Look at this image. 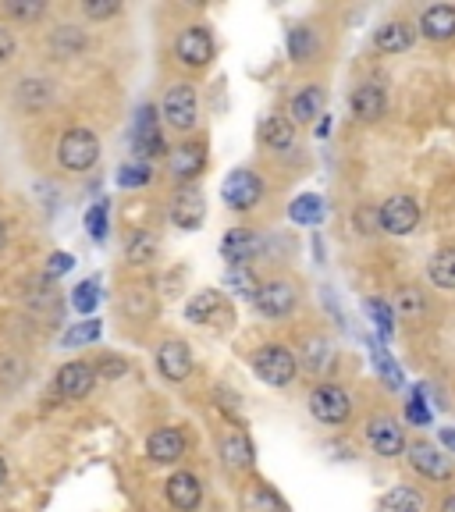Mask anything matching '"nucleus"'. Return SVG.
<instances>
[{
  "instance_id": "obj_1",
  "label": "nucleus",
  "mask_w": 455,
  "mask_h": 512,
  "mask_svg": "<svg viewBox=\"0 0 455 512\" xmlns=\"http://www.w3.org/2000/svg\"><path fill=\"white\" fill-rule=\"evenodd\" d=\"M253 310L260 320H271V324H281V320H292L303 306V285L299 278L285 271H274L267 278L256 281L253 288Z\"/></svg>"
},
{
  "instance_id": "obj_2",
  "label": "nucleus",
  "mask_w": 455,
  "mask_h": 512,
  "mask_svg": "<svg viewBox=\"0 0 455 512\" xmlns=\"http://www.w3.org/2000/svg\"><path fill=\"white\" fill-rule=\"evenodd\" d=\"M249 367H253V374L260 377L267 388H292L296 377L303 374V370H299L296 349L285 345V342L256 345V349L249 352Z\"/></svg>"
},
{
  "instance_id": "obj_3",
  "label": "nucleus",
  "mask_w": 455,
  "mask_h": 512,
  "mask_svg": "<svg viewBox=\"0 0 455 512\" xmlns=\"http://www.w3.org/2000/svg\"><path fill=\"white\" fill-rule=\"evenodd\" d=\"M160 121L178 136H192L200 128V93L192 82H171L160 93Z\"/></svg>"
},
{
  "instance_id": "obj_4",
  "label": "nucleus",
  "mask_w": 455,
  "mask_h": 512,
  "mask_svg": "<svg viewBox=\"0 0 455 512\" xmlns=\"http://www.w3.org/2000/svg\"><path fill=\"white\" fill-rule=\"evenodd\" d=\"M363 441H367L370 452L381 459L406 456V445H409L406 427H402V420L388 406H377L363 416Z\"/></svg>"
},
{
  "instance_id": "obj_5",
  "label": "nucleus",
  "mask_w": 455,
  "mask_h": 512,
  "mask_svg": "<svg viewBox=\"0 0 455 512\" xmlns=\"http://www.w3.org/2000/svg\"><path fill=\"white\" fill-rule=\"evenodd\" d=\"M100 153H104V143H100V136L86 125L64 128L61 139H57V164H61L68 175H86V171H93L96 164H100Z\"/></svg>"
},
{
  "instance_id": "obj_6",
  "label": "nucleus",
  "mask_w": 455,
  "mask_h": 512,
  "mask_svg": "<svg viewBox=\"0 0 455 512\" xmlns=\"http://www.w3.org/2000/svg\"><path fill=\"white\" fill-rule=\"evenodd\" d=\"M306 409H310V416L317 420V424L345 427L352 420V409H356V402H352V392L345 388V384L320 381V384H313L310 395H306Z\"/></svg>"
},
{
  "instance_id": "obj_7",
  "label": "nucleus",
  "mask_w": 455,
  "mask_h": 512,
  "mask_svg": "<svg viewBox=\"0 0 455 512\" xmlns=\"http://www.w3.org/2000/svg\"><path fill=\"white\" fill-rule=\"evenodd\" d=\"M175 61L182 64V68H189V72H203V68H210L217 57V40H214V29L203 22H189L178 29L175 36Z\"/></svg>"
},
{
  "instance_id": "obj_8",
  "label": "nucleus",
  "mask_w": 455,
  "mask_h": 512,
  "mask_svg": "<svg viewBox=\"0 0 455 512\" xmlns=\"http://www.w3.org/2000/svg\"><path fill=\"white\" fill-rule=\"evenodd\" d=\"M264 178L249 168H235L232 175L224 178L221 185V200L232 214H253L260 203H264Z\"/></svg>"
},
{
  "instance_id": "obj_9",
  "label": "nucleus",
  "mask_w": 455,
  "mask_h": 512,
  "mask_svg": "<svg viewBox=\"0 0 455 512\" xmlns=\"http://www.w3.org/2000/svg\"><path fill=\"white\" fill-rule=\"evenodd\" d=\"M406 463L413 466L424 480H434V484H445V480L455 477V459L448 456L445 448L434 445L427 438H416L406 445Z\"/></svg>"
},
{
  "instance_id": "obj_10",
  "label": "nucleus",
  "mask_w": 455,
  "mask_h": 512,
  "mask_svg": "<svg viewBox=\"0 0 455 512\" xmlns=\"http://www.w3.org/2000/svg\"><path fill=\"white\" fill-rule=\"evenodd\" d=\"M57 100V79L47 72H29L11 86V104L22 114H40L50 111Z\"/></svg>"
},
{
  "instance_id": "obj_11",
  "label": "nucleus",
  "mask_w": 455,
  "mask_h": 512,
  "mask_svg": "<svg viewBox=\"0 0 455 512\" xmlns=\"http://www.w3.org/2000/svg\"><path fill=\"white\" fill-rule=\"evenodd\" d=\"M89 47H93V36L79 22H57L54 29L43 32V50L54 61H79L89 54Z\"/></svg>"
},
{
  "instance_id": "obj_12",
  "label": "nucleus",
  "mask_w": 455,
  "mask_h": 512,
  "mask_svg": "<svg viewBox=\"0 0 455 512\" xmlns=\"http://www.w3.org/2000/svg\"><path fill=\"white\" fill-rule=\"evenodd\" d=\"M203 168H207V143L196 136H185L168 150V175L175 185H200Z\"/></svg>"
},
{
  "instance_id": "obj_13",
  "label": "nucleus",
  "mask_w": 455,
  "mask_h": 512,
  "mask_svg": "<svg viewBox=\"0 0 455 512\" xmlns=\"http://www.w3.org/2000/svg\"><path fill=\"white\" fill-rule=\"evenodd\" d=\"M153 367L164 381L171 384H185L192 374H196V360H192V349L182 335H168L153 352Z\"/></svg>"
},
{
  "instance_id": "obj_14",
  "label": "nucleus",
  "mask_w": 455,
  "mask_h": 512,
  "mask_svg": "<svg viewBox=\"0 0 455 512\" xmlns=\"http://www.w3.org/2000/svg\"><path fill=\"white\" fill-rule=\"evenodd\" d=\"M96 367L89 360H72V363H64V367H57L54 381H50V392L57 395V399L64 402H82L93 395L96 388Z\"/></svg>"
},
{
  "instance_id": "obj_15",
  "label": "nucleus",
  "mask_w": 455,
  "mask_h": 512,
  "mask_svg": "<svg viewBox=\"0 0 455 512\" xmlns=\"http://www.w3.org/2000/svg\"><path fill=\"white\" fill-rule=\"evenodd\" d=\"M232 299L217 292V288H200L196 296L185 303V320L189 324H200V328H224L232 324Z\"/></svg>"
},
{
  "instance_id": "obj_16",
  "label": "nucleus",
  "mask_w": 455,
  "mask_h": 512,
  "mask_svg": "<svg viewBox=\"0 0 455 512\" xmlns=\"http://www.w3.org/2000/svg\"><path fill=\"white\" fill-rule=\"evenodd\" d=\"M168 217L175 228L182 232H196L207 217V196H203V185H175L168 200Z\"/></svg>"
},
{
  "instance_id": "obj_17",
  "label": "nucleus",
  "mask_w": 455,
  "mask_h": 512,
  "mask_svg": "<svg viewBox=\"0 0 455 512\" xmlns=\"http://www.w3.org/2000/svg\"><path fill=\"white\" fill-rule=\"evenodd\" d=\"M217 459L228 473H253L256 470V445L242 427H224L217 434Z\"/></svg>"
},
{
  "instance_id": "obj_18",
  "label": "nucleus",
  "mask_w": 455,
  "mask_h": 512,
  "mask_svg": "<svg viewBox=\"0 0 455 512\" xmlns=\"http://www.w3.org/2000/svg\"><path fill=\"white\" fill-rule=\"evenodd\" d=\"M377 214H381V232L395 235V239L413 235L416 228H420V203H416L409 192H395V196H388V200L377 207Z\"/></svg>"
},
{
  "instance_id": "obj_19",
  "label": "nucleus",
  "mask_w": 455,
  "mask_h": 512,
  "mask_svg": "<svg viewBox=\"0 0 455 512\" xmlns=\"http://www.w3.org/2000/svg\"><path fill=\"white\" fill-rule=\"evenodd\" d=\"M164 498L175 512H200L203 498H207V484H203L200 473L171 470V477L164 480Z\"/></svg>"
},
{
  "instance_id": "obj_20",
  "label": "nucleus",
  "mask_w": 455,
  "mask_h": 512,
  "mask_svg": "<svg viewBox=\"0 0 455 512\" xmlns=\"http://www.w3.org/2000/svg\"><path fill=\"white\" fill-rule=\"evenodd\" d=\"M256 143H260V150L264 153L288 157V153H296L299 128L288 121V114H267V118L256 125Z\"/></svg>"
},
{
  "instance_id": "obj_21",
  "label": "nucleus",
  "mask_w": 455,
  "mask_h": 512,
  "mask_svg": "<svg viewBox=\"0 0 455 512\" xmlns=\"http://www.w3.org/2000/svg\"><path fill=\"white\" fill-rule=\"evenodd\" d=\"M185 452H189V438H185L182 427H153L150 438H146V459H150L153 466H175L185 459Z\"/></svg>"
},
{
  "instance_id": "obj_22",
  "label": "nucleus",
  "mask_w": 455,
  "mask_h": 512,
  "mask_svg": "<svg viewBox=\"0 0 455 512\" xmlns=\"http://www.w3.org/2000/svg\"><path fill=\"white\" fill-rule=\"evenodd\" d=\"M328 107V86L324 82H303L296 93L288 96V121L296 128H310L313 121H320Z\"/></svg>"
},
{
  "instance_id": "obj_23",
  "label": "nucleus",
  "mask_w": 455,
  "mask_h": 512,
  "mask_svg": "<svg viewBox=\"0 0 455 512\" xmlns=\"http://www.w3.org/2000/svg\"><path fill=\"white\" fill-rule=\"evenodd\" d=\"M118 310L132 324H150L157 317V292L146 281H125L118 292Z\"/></svg>"
},
{
  "instance_id": "obj_24",
  "label": "nucleus",
  "mask_w": 455,
  "mask_h": 512,
  "mask_svg": "<svg viewBox=\"0 0 455 512\" xmlns=\"http://www.w3.org/2000/svg\"><path fill=\"white\" fill-rule=\"evenodd\" d=\"M285 50H288V61L296 64V68H310V64H317L320 54H324L320 29L313 22H296L285 36Z\"/></svg>"
},
{
  "instance_id": "obj_25",
  "label": "nucleus",
  "mask_w": 455,
  "mask_h": 512,
  "mask_svg": "<svg viewBox=\"0 0 455 512\" xmlns=\"http://www.w3.org/2000/svg\"><path fill=\"white\" fill-rule=\"evenodd\" d=\"M349 111L363 125H374L388 114V89L381 82H360V86L349 93Z\"/></svg>"
},
{
  "instance_id": "obj_26",
  "label": "nucleus",
  "mask_w": 455,
  "mask_h": 512,
  "mask_svg": "<svg viewBox=\"0 0 455 512\" xmlns=\"http://www.w3.org/2000/svg\"><path fill=\"white\" fill-rule=\"evenodd\" d=\"M416 36H420V32H416L413 22H406V18H388V22H381L374 29V50L388 57L406 54V50H413Z\"/></svg>"
},
{
  "instance_id": "obj_27",
  "label": "nucleus",
  "mask_w": 455,
  "mask_h": 512,
  "mask_svg": "<svg viewBox=\"0 0 455 512\" xmlns=\"http://www.w3.org/2000/svg\"><path fill=\"white\" fill-rule=\"evenodd\" d=\"M299 370L303 374H328L331 363H335V342H331V335H324V331H313V335L303 338V345H299Z\"/></svg>"
},
{
  "instance_id": "obj_28",
  "label": "nucleus",
  "mask_w": 455,
  "mask_h": 512,
  "mask_svg": "<svg viewBox=\"0 0 455 512\" xmlns=\"http://www.w3.org/2000/svg\"><path fill=\"white\" fill-rule=\"evenodd\" d=\"M61 310H64V299H61V288L54 285L50 278H43V281H36V285L25 292V313L29 317H36V320H57L61 317Z\"/></svg>"
},
{
  "instance_id": "obj_29",
  "label": "nucleus",
  "mask_w": 455,
  "mask_h": 512,
  "mask_svg": "<svg viewBox=\"0 0 455 512\" xmlns=\"http://www.w3.org/2000/svg\"><path fill=\"white\" fill-rule=\"evenodd\" d=\"M416 32L431 43H448L455 40V8L452 4H431V8L420 11V22Z\"/></svg>"
},
{
  "instance_id": "obj_30",
  "label": "nucleus",
  "mask_w": 455,
  "mask_h": 512,
  "mask_svg": "<svg viewBox=\"0 0 455 512\" xmlns=\"http://www.w3.org/2000/svg\"><path fill=\"white\" fill-rule=\"evenodd\" d=\"M157 256H160V239L150 232V228H139V232H132L125 239V264L132 267V271L150 267Z\"/></svg>"
},
{
  "instance_id": "obj_31",
  "label": "nucleus",
  "mask_w": 455,
  "mask_h": 512,
  "mask_svg": "<svg viewBox=\"0 0 455 512\" xmlns=\"http://www.w3.org/2000/svg\"><path fill=\"white\" fill-rule=\"evenodd\" d=\"M392 310H395V317L406 320V324H420V320H427V313H431V303H427V292L420 285H402L392 299Z\"/></svg>"
},
{
  "instance_id": "obj_32",
  "label": "nucleus",
  "mask_w": 455,
  "mask_h": 512,
  "mask_svg": "<svg viewBox=\"0 0 455 512\" xmlns=\"http://www.w3.org/2000/svg\"><path fill=\"white\" fill-rule=\"evenodd\" d=\"M221 253H224V260H232V264H249V260H256V253H260V235H256L253 228H232V232L221 239Z\"/></svg>"
},
{
  "instance_id": "obj_33",
  "label": "nucleus",
  "mask_w": 455,
  "mask_h": 512,
  "mask_svg": "<svg viewBox=\"0 0 455 512\" xmlns=\"http://www.w3.org/2000/svg\"><path fill=\"white\" fill-rule=\"evenodd\" d=\"M427 281L441 292H455V246H445L427 260Z\"/></svg>"
},
{
  "instance_id": "obj_34",
  "label": "nucleus",
  "mask_w": 455,
  "mask_h": 512,
  "mask_svg": "<svg viewBox=\"0 0 455 512\" xmlns=\"http://www.w3.org/2000/svg\"><path fill=\"white\" fill-rule=\"evenodd\" d=\"M47 0H4L0 4V18H8V22H18V25H32L47 18Z\"/></svg>"
},
{
  "instance_id": "obj_35",
  "label": "nucleus",
  "mask_w": 455,
  "mask_h": 512,
  "mask_svg": "<svg viewBox=\"0 0 455 512\" xmlns=\"http://www.w3.org/2000/svg\"><path fill=\"white\" fill-rule=\"evenodd\" d=\"M246 509L249 512H288V502L264 480H253L246 491Z\"/></svg>"
},
{
  "instance_id": "obj_36",
  "label": "nucleus",
  "mask_w": 455,
  "mask_h": 512,
  "mask_svg": "<svg viewBox=\"0 0 455 512\" xmlns=\"http://www.w3.org/2000/svg\"><path fill=\"white\" fill-rule=\"evenodd\" d=\"M381 512H424V495L416 488H392L381 498Z\"/></svg>"
},
{
  "instance_id": "obj_37",
  "label": "nucleus",
  "mask_w": 455,
  "mask_h": 512,
  "mask_svg": "<svg viewBox=\"0 0 455 512\" xmlns=\"http://www.w3.org/2000/svg\"><path fill=\"white\" fill-rule=\"evenodd\" d=\"M25 377H29V363H25L22 356H15V352H4V356H0V392L18 388Z\"/></svg>"
},
{
  "instance_id": "obj_38",
  "label": "nucleus",
  "mask_w": 455,
  "mask_h": 512,
  "mask_svg": "<svg viewBox=\"0 0 455 512\" xmlns=\"http://www.w3.org/2000/svg\"><path fill=\"white\" fill-rule=\"evenodd\" d=\"M121 11H125L121 0H82L79 4V15L86 18V22H111Z\"/></svg>"
},
{
  "instance_id": "obj_39",
  "label": "nucleus",
  "mask_w": 455,
  "mask_h": 512,
  "mask_svg": "<svg viewBox=\"0 0 455 512\" xmlns=\"http://www.w3.org/2000/svg\"><path fill=\"white\" fill-rule=\"evenodd\" d=\"M352 228H356L363 239H374V235L381 232V214H377V207L363 203V207L352 210Z\"/></svg>"
},
{
  "instance_id": "obj_40",
  "label": "nucleus",
  "mask_w": 455,
  "mask_h": 512,
  "mask_svg": "<svg viewBox=\"0 0 455 512\" xmlns=\"http://www.w3.org/2000/svg\"><path fill=\"white\" fill-rule=\"evenodd\" d=\"M18 57V40H15V32L8 29V25L0 22V68H11Z\"/></svg>"
},
{
  "instance_id": "obj_41",
  "label": "nucleus",
  "mask_w": 455,
  "mask_h": 512,
  "mask_svg": "<svg viewBox=\"0 0 455 512\" xmlns=\"http://www.w3.org/2000/svg\"><path fill=\"white\" fill-rule=\"evenodd\" d=\"M96 367V377H125L128 374V363L121 360V356H104L100 363H93Z\"/></svg>"
},
{
  "instance_id": "obj_42",
  "label": "nucleus",
  "mask_w": 455,
  "mask_h": 512,
  "mask_svg": "<svg viewBox=\"0 0 455 512\" xmlns=\"http://www.w3.org/2000/svg\"><path fill=\"white\" fill-rule=\"evenodd\" d=\"M8 239H11V232H8V221H4V217H0V253H4V249H8Z\"/></svg>"
},
{
  "instance_id": "obj_43",
  "label": "nucleus",
  "mask_w": 455,
  "mask_h": 512,
  "mask_svg": "<svg viewBox=\"0 0 455 512\" xmlns=\"http://www.w3.org/2000/svg\"><path fill=\"white\" fill-rule=\"evenodd\" d=\"M438 512H455V491H452V495L441 498V502H438Z\"/></svg>"
},
{
  "instance_id": "obj_44",
  "label": "nucleus",
  "mask_w": 455,
  "mask_h": 512,
  "mask_svg": "<svg viewBox=\"0 0 455 512\" xmlns=\"http://www.w3.org/2000/svg\"><path fill=\"white\" fill-rule=\"evenodd\" d=\"M8 477H11V470H8V459L0 456V491H4V484H8Z\"/></svg>"
},
{
  "instance_id": "obj_45",
  "label": "nucleus",
  "mask_w": 455,
  "mask_h": 512,
  "mask_svg": "<svg viewBox=\"0 0 455 512\" xmlns=\"http://www.w3.org/2000/svg\"><path fill=\"white\" fill-rule=\"evenodd\" d=\"M441 438H445V445H452V448H455V434H448V431H445Z\"/></svg>"
}]
</instances>
